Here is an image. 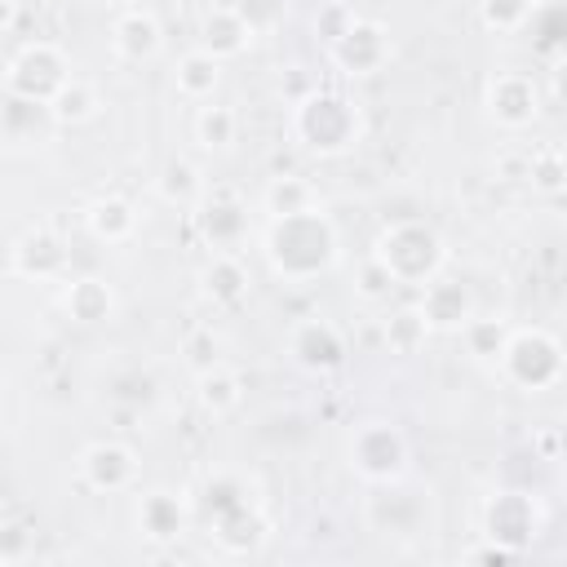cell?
<instances>
[{
    "label": "cell",
    "instance_id": "obj_1",
    "mask_svg": "<svg viewBox=\"0 0 567 567\" xmlns=\"http://www.w3.org/2000/svg\"><path fill=\"white\" fill-rule=\"evenodd\" d=\"M266 261L284 284H310L319 275H328L341 257V239L337 226L328 221V213L319 204L288 213V217H270L266 235H261Z\"/></svg>",
    "mask_w": 567,
    "mask_h": 567
},
{
    "label": "cell",
    "instance_id": "obj_2",
    "mask_svg": "<svg viewBox=\"0 0 567 567\" xmlns=\"http://www.w3.org/2000/svg\"><path fill=\"white\" fill-rule=\"evenodd\" d=\"M372 257L394 275L399 288H425L447 266V244L430 221L399 217L372 239Z\"/></svg>",
    "mask_w": 567,
    "mask_h": 567
},
{
    "label": "cell",
    "instance_id": "obj_3",
    "mask_svg": "<svg viewBox=\"0 0 567 567\" xmlns=\"http://www.w3.org/2000/svg\"><path fill=\"white\" fill-rule=\"evenodd\" d=\"M292 137L310 155H346L363 137V111L346 93L310 89L292 106Z\"/></svg>",
    "mask_w": 567,
    "mask_h": 567
},
{
    "label": "cell",
    "instance_id": "obj_4",
    "mask_svg": "<svg viewBox=\"0 0 567 567\" xmlns=\"http://www.w3.org/2000/svg\"><path fill=\"white\" fill-rule=\"evenodd\" d=\"M501 377L518 390H549L563 377V350L545 328H509V341L496 359Z\"/></svg>",
    "mask_w": 567,
    "mask_h": 567
},
{
    "label": "cell",
    "instance_id": "obj_5",
    "mask_svg": "<svg viewBox=\"0 0 567 567\" xmlns=\"http://www.w3.org/2000/svg\"><path fill=\"white\" fill-rule=\"evenodd\" d=\"M408 439L399 425L390 421H363L350 439V470L363 478V483H394L408 474Z\"/></svg>",
    "mask_w": 567,
    "mask_h": 567
},
{
    "label": "cell",
    "instance_id": "obj_6",
    "mask_svg": "<svg viewBox=\"0 0 567 567\" xmlns=\"http://www.w3.org/2000/svg\"><path fill=\"white\" fill-rule=\"evenodd\" d=\"M71 80V62L58 44L49 40H31L22 44L9 66H4V93H18V97H35V102H49L62 84Z\"/></svg>",
    "mask_w": 567,
    "mask_h": 567
},
{
    "label": "cell",
    "instance_id": "obj_7",
    "mask_svg": "<svg viewBox=\"0 0 567 567\" xmlns=\"http://www.w3.org/2000/svg\"><path fill=\"white\" fill-rule=\"evenodd\" d=\"M190 213H195V230L204 235V244L213 252H235L244 244V235H248V208H244V199L235 190H213L208 186L195 199Z\"/></svg>",
    "mask_w": 567,
    "mask_h": 567
},
{
    "label": "cell",
    "instance_id": "obj_8",
    "mask_svg": "<svg viewBox=\"0 0 567 567\" xmlns=\"http://www.w3.org/2000/svg\"><path fill=\"white\" fill-rule=\"evenodd\" d=\"M75 474L89 492H128L137 483V452L128 443H115V439H97L89 443L80 456H75Z\"/></svg>",
    "mask_w": 567,
    "mask_h": 567
},
{
    "label": "cell",
    "instance_id": "obj_9",
    "mask_svg": "<svg viewBox=\"0 0 567 567\" xmlns=\"http://www.w3.org/2000/svg\"><path fill=\"white\" fill-rule=\"evenodd\" d=\"M9 266L13 275L22 279H35V284H53V279H66V266H71V248L58 230L49 226H31L18 235V244L9 248Z\"/></svg>",
    "mask_w": 567,
    "mask_h": 567
},
{
    "label": "cell",
    "instance_id": "obj_10",
    "mask_svg": "<svg viewBox=\"0 0 567 567\" xmlns=\"http://www.w3.org/2000/svg\"><path fill=\"white\" fill-rule=\"evenodd\" d=\"M328 62L341 75H377L390 62V35H385V27L381 22H368V18H354L350 31L328 44Z\"/></svg>",
    "mask_w": 567,
    "mask_h": 567
},
{
    "label": "cell",
    "instance_id": "obj_11",
    "mask_svg": "<svg viewBox=\"0 0 567 567\" xmlns=\"http://www.w3.org/2000/svg\"><path fill=\"white\" fill-rule=\"evenodd\" d=\"M483 106H487V120L492 124H501V128H527L540 115V89L523 71H501V75L487 80Z\"/></svg>",
    "mask_w": 567,
    "mask_h": 567
},
{
    "label": "cell",
    "instance_id": "obj_12",
    "mask_svg": "<svg viewBox=\"0 0 567 567\" xmlns=\"http://www.w3.org/2000/svg\"><path fill=\"white\" fill-rule=\"evenodd\" d=\"M288 354L297 359V368L328 377V372H337V368L346 363V332H341L332 319L310 315V319L292 323V332H288Z\"/></svg>",
    "mask_w": 567,
    "mask_h": 567
},
{
    "label": "cell",
    "instance_id": "obj_13",
    "mask_svg": "<svg viewBox=\"0 0 567 567\" xmlns=\"http://www.w3.org/2000/svg\"><path fill=\"white\" fill-rule=\"evenodd\" d=\"M53 128H58V120H53L49 102L18 97V93L0 97V146H13V151L44 146L53 137Z\"/></svg>",
    "mask_w": 567,
    "mask_h": 567
},
{
    "label": "cell",
    "instance_id": "obj_14",
    "mask_svg": "<svg viewBox=\"0 0 567 567\" xmlns=\"http://www.w3.org/2000/svg\"><path fill=\"white\" fill-rule=\"evenodd\" d=\"M159 49H164V27H159V18L151 9L128 4L124 13H115V22H111V53L120 62L142 66V62L159 58Z\"/></svg>",
    "mask_w": 567,
    "mask_h": 567
},
{
    "label": "cell",
    "instance_id": "obj_15",
    "mask_svg": "<svg viewBox=\"0 0 567 567\" xmlns=\"http://www.w3.org/2000/svg\"><path fill=\"white\" fill-rule=\"evenodd\" d=\"M199 49L213 53L217 62L248 53L252 49V22L244 18V9H235V4L204 9V18H199Z\"/></svg>",
    "mask_w": 567,
    "mask_h": 567
},
{
    "label": "cell",
    "instance_id": "obj_16",
    "mask_svg": "<svg viewBox=\"0 0 567 567\" xmlns=\"http://www.w3.org/2000/svg\"><path fill=\"white\" fill-rule=\"evenodd\" d=\"M416 310L425 315L430 332H461V328H465V319L474 315V292H470L465 284H456V279L434 275V279L421 288Z\"/></svg>",
    "mask_w": 567,
    "mask_h": 567
},
{
    "label": "cell",
    "instance_id": "obj_17",
    "mask_svg": "<svg viewBox=\"0 0 567 567\" xmlns=\"http://www.w3.org/2000/svg\"><path fill=\"white\" fill-rule=\"evenodd\" d=\"M540 514L532 509V496L523 492H496L487 501V536L501 540L505 549H518L527 536H536Z\"/></svg>",
    "mask_w": 567,
    "mask_h": 567
},
{
    "label": "cell",
    "instance_id": "obj_18",
    "mask_svg": "<svg viewBox=\"0 0 567 567\" xmlns=\"http://www.w3.org/2000/svg\"><path fill=\"white\" fill-rule=\"evenodd\" d=\"M195 279H199V297L213 301L217 310H230L248 297V266L235 252H213Z\"/></svg>",
    "mask_w": 567,
    "mask_h": 567
},
{
    "label": "cell",
    "instance_id": "obj_19",
    "mask_svg": "<svg viewBox=\"0 0 567 567\" xmlns=\"http://www.w3.org/2000/svg\"><path fill=\"white\" fill-rule=\"evenodd\" d=\"M137 532L151 540V545H168L186 532V505L182 496L155 487L146 496H137Z\"/></svg>",
    "mask_w": 567,
    "mask_h": 567
},
{
    "label": "cell",
    "instance_id": "obj_20",
    "mask_svg": "<svg viewBox=\"0 0 567 567\" xmlns=\"http://www.w3.org/2000/svg\"><path fill=\"white\" fill-rule=\"evenodd\" d=\"M62 310L75 323H106L115 315V292L106 279L97 275H80V279H62Z\"/></svg>",
    "mask_w": 567,
    "mask_h": 567
},
{
    "label": "cell",
    "instance_id": "obj_21",
    "mask_svg": "<svg viewBox=\"0 0 567 567\" xmlns=\"http://www.w3.org/2000/svg\"><path fill=\"white\" fill-rule=\"evenodd\" d=\"M84 226H89V235L97 244H128L137 235L142 217L124 195H102V199H93L84 208Z\"/></svg>",
    "mask_w": 567,
    "mask_h": 567
},
{
    "label": "cell",
    "instance_id": "obj_22",
    "mask_svg": "<svg viewBox=\"0 0 567 567\" xmlns=\"http://www.w3.org/2000/svg\"><path fill=\"white\" fill-rule=\"evenodd\" d=\"M195 399L208 416H230L239 403H244V381L235 368L226 363H213L204 372H195Z\"/></svg>",
    "mask_w": 567,
    "mask_h": 567
},
{
    "label": "cell",
    "instance_id": "obj_23",
    "mask_svg": "<svg viewBox=\"0 0 567 567\" xmlns=\"http://www.w3.org/2000/svg\"><path fill=\"white\" fill-rule=\"evenodd\" d=\"M173 84H177L182 97L208 102V97L217 93V84H221V62L195 44L190 53H182V62H177V71H173Z\"/></svg>",
    "mask_w": 567,
    "mask_h": 567
},
{
    "label": "cell",
    "instance_id": "obj_24",
    "mask_svg": "<svg viewBox=\"0 0 567 567\" xmlns=\"http://www.w3.org/2000/svg\"><path fill=\"white\" fill-rule=\"evenodd\" d=\"M49 111H53L58 124H89V120L102 115V93H97L89 80L71 75V80L49 97Z\"/></svg>",
    "mask_w": 567,
    "mask_h": 567
},
{
    "label": "cell",
    "instance_id": "obj_25",
    "mask_svg": "<svg viewBox=\"0 0 567 567\" xmlns=\"http://www.w3.org/2000/svg\"><path fill=\"white\" fill-rule=\"evenodd\" d=\"M208 190V182L199 177V168L190 159H168L155 177V195L164 204H177V208H195V199Z\"/></svg>",
    "mask_w": 567,
    "mask_h": 567
},
{
    "label": "cell",
    "instance_id": "obj_26",
    "mask_svg": "<svg viewBox=\"0 0 567 567\" xmlns=\"http://www.w3.org/2000/svg\"><path fill=\"white\" fill-rule=\"evenodd\" d=\"M190 133H195V142L204 151H230L235 137H239V115L230 106H221V102H208V106L195 111Z\"/></svg>",
    "mask_w": 567,
    "mask_h": 567
},
{
    "label": "cell",
    "instance_id": "obj_27",
    "mask_svg": "<svg viewBox=\"0 0 567 567\" xmlns=\"http://www.w3.org/2000/svg\"><path fill=\"white\" fill-rule=\"evenodd\" d=\"M381 337H385V350L390 354H416L425 346V337H430V323H425V315L416 306H399L381 323Z\"/></svg>",
    "mask_w": 567,
    "mask_h": 567
},
{
    "label": "cell",
    "instance_id": "obj_28",
    "mask_svg": "<svg viewBox=\"0 0 567 567\" xmlns=\"http://www.w3.org/2000/svg\"><path fill=\"white\" fill-rule=\"evenodd\" d=\"M310 204H315V186H310L306 177H297V173L270 177L266 190H261V208H266L270 217H288V213H301V208H310Z\"/></svg>",
    "mask_w": 567,
    "mask_h": 567
},
{
    "label": "cell",
    "instance_id": "obj_29",
    "mask_svg": "<svg viewBox=\"0 0 567 567\" xmlns=\"http://www.w3.org/2000/svg\"><path fill=\"white\" fill-rule=\"evenodd\" d=\"M461 341H465L470 359H478V363H492V368H496V359H501V350H505V341H509V328H505L501 319L470 315V319H465V328H461Z\"/></svg>",
    "mask_w": 567,
    "mask_h": 567
},
{
    "label": "cell",
    "instance_id": "obj_30",
    "mask_svg": "<svg viewBox=\"0 0 567 567\" xmlns=\"http://www.w3.org/2000/svg\"><path fill=\"white\" fill-rule=\"evenodd\" d=\"M394 292H399L394 275H390V270H385V266H381V261L368 252V257H363V266H359V284H354V297H359V301H368V306H385Z\"/></svg>",
    "mask_w": 567,
    "mask_h": 567
},
{
    "label": "cell",
    "instance_id": "obj_31",
    "mask_svg": "<svg viewBox=\"0 0 567 567\" xmlns=\"http://www.w3.org/2000/svg\"><path fill=\"white\" fill-rule=\"evenodd\" d=\"M532 13V0H478V18L487 31H518Z\"/></svg>",
    "mask_w": 567,
    "mask_h": 567
},
{
    "label": "cell",
    "instance_id": "obj_32",
    "mask_svg": "<svg viewBox=\"0 0 567 567\" xmlns=\"http://www.w3.org/2000/svg\"><path fill=\"white\" fill-rule=\"evenodd\" d=\"M359 13H354V4H346V0H328L319 13H315V35L323 40V44H332L337 35H346L350 31V22H354Z\"/></svg>",
    "mask_w": 567,
    "mask_h": 567
},
{
    "label": "cell",
    "instance_id": "obj_33",
    "mask_svg": "<svg viewBox=\"0 0 567 567\" xmlns=\"http://www.w3.org/2000/svg\"><path fill=\"white\" fill-rule=\"evenodd\" d=\"M31 549H35V532L18 518H4L0 523V563H22V558H31Z\"/></svg>",
    "mask_w": 567,
    "mask_h": 567
},
{
    "label": "cell",
    "instance_id": "obj_34",
    "mask_svg": "<svg viewBox=\"0 0 567 567\" xmlns=\"http://www.w3.org/2000/svg\"><path fill=\"white\" fill-rule=\"evenodd\" d=\"M527 177L540 186V190H558L563 186V155H558V146H545V151H536L532 155V164H527Z\"/></svg>",
    "mask_w": 567,
    "mask_h": 567
},
{
    "label": "cell",
    "instance_id": "obj_35",
    "mask_svg": "<svg viewBox=\"0 0 567 567\" xmlns=\"http://www.w3.org/2000/svg\"><path fill=\"white\" fill-rule=\"evenodd\" d=\"M182 350H186V359H190V368H195V372H204V368L221 363V359H217L221 341L213 337V328H195V332L186 337V346H182Z\"/></svg>",
    "mask_w": 567,
    "mask_h": 567
},
{
    "label": "cell",
    "instance_id": "obj_36",
    "mask_svg": "<svg viewBox=\"0 0 567 567\" xmlns=\"http://www.w3.org/2000/svg\"><path fill=\"white\" fill-rule=\"evenodd\" d=\"M18 22V0H0V35H9Z\"/></svg>",
    "mask_w": 567,
    "mask_h": 567
}]
</instances>
